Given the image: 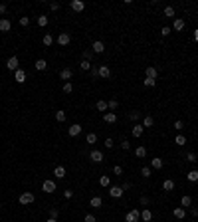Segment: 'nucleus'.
Instances as JSON below:
<instances>
[{"instance_id": "obj_7", "label": "nucleus", "mask_w": 198, "mask_h": 222, "mask_svg": "<svg viewBox=\"0 0 198 222\" xmlns=\"http://www.w3.org/2000/svg\"><path fill=\"white\" fill-rule=\"evenodd\" d=\"M79 133H81V125H79V123H73V125L67 129V135H69V137H77Z\"/></svg>"}, {"instance_id": "obj_54", "label": "nucleus", "mask_w": 198, "mask_h": 222, "mask_svg": "<svg viewBox=\"0 0 198 222\" xmlns=\"http://www.w3.org/2000/svg\"><path fill=\"white\" fill-rule=\"evenodd\" d=\"M103 145H105L107 149H111V147H113V139H105V143H103Z\"/></svg>"}, {"instance_id": "obj_28", "label": "nucleus", "mask_w": 198, "mask_h": 222, "mask_svg": "<svg viewBox=\"0 0 198 222\" xmlns=\"http://www.w3.org/2000/svg\"><path fill=\"white\" fill-rule=\"evenodd\" d=\"M135 155L139 159H143V157H147V147H137L135 149Z\"/></svg>"}, {"instance_id": "obj_24", "label": "nucleus", "mask_w": 198, "mask_h": 222, "mask_svg": "<svg viewBox=\"0 0 198 222\" xmlns=\"http://www.w3.org/2000/svg\"><path fill=\"white\" fill-rule=\"evenodd\" d=\"M143 131H145V127H143V125H135V127H133V137H141V135H143Z\"/></svg>"}, {"instance_id": "obj_12", "label": "nucleus", "mask_w": 198, "mask_h": 222, "mask_svg": "<svg viewBox=\"0 0 198 222\" xmlns=\"http://www.w3.org/2000/svg\"><path fill=\"white\" fill-rule=\"evenodd\" d=\"M145 73H147V78H151V79H157V78H159V69L153 68V66H149Z\"/></svg>"}, {"instance_id": "obj_19", "label": "nucleus", "mask_w": 198, "mask_h": 222, "mask_svg": "<svg viewBox=\"0 0 198 222\" xmlns=\"http://www.w3.org/2000/svg\"><path fill=\"white\" fill-rule=\"evenodd\" d=\"M173 214H174V216H176V218H178V220H182L184 216H186V210H184L182 206H178V208H174V210H173Z\"/></svg>"}, {"instance_id": "obj_49", "label": "nucleus", "mask_w": 198, "mask_h": 222, "mask_svg": "<svg viewBox=\"0 0 198 222\" xmlns=\"http://www.w3.org/2000/svg\"><path fill=\"white\" fill-rule=\"evenodd\" d=\"M113 172H115L117 177H121V175H123V167H119V165H115V167H113Z\"/></svg>"}, {"instance_id": "obj_56", "label": "nucleus", "mask_w": 198, "mask_h": 222, "mask_svg": "<svg viewBox=\"0 0 198 222\" xmlns=\"http://www.w3.org/2000/svg\"><path fill=\"white\" fill-rule=\"evenodd\" d=\"M160 34H163V36H168V34H170V28H167V26H164V28H163V32H160Z\"/></svg>"}, {"instance_id": "obj_8", "label": "nucleus", "mask_w": 198, "mask_h": 222, "mask_svg": "<svg viewBox=\"0 0 198 222\" xmlns=\"http://www.w3.org/2000/svg\"><path fill=\"white\" fill-rule=\"evenodd\" d=\"M42 191H44V192H53V191H56V182H53V181H44V182H42Z\"/></svg>"}, {"instance_id": "obj_37", "label": "nucleus", "mask_w": 198, "mask_h": 222, "mask_svg": "<svg viewBox=\"0 0 198 222\" xmlns=\"http://www.w3.org/2000/svg\"><path fill=\"white\" fill-rule=\"evenodd\" d=\"M117 107H119V103H117V99H111V101H107V109H117Z\"/></svg>"}, {"instance_id": "obj_10", "label": "nucleus", "mask_w": 198, "mask_h": 222, "mask_svg": "<svg viewBox=\"0 0 198 222\" xmlns=\"http://www.w3.org/2000/svg\"><path fill=\"white\" fill-rule=\"evenodd\" d=\"M83 8H85V2H81V0H73V2H71V10H73V12H83Z\"/></svg>"}, {"instance_id": "obj_55", "label": "nucleus", "mask_w": 198, "mask_h": 222, "mask_svg": "<svg viewBox=\"0 0 198 222\" xmlns=\"http://www.w3.org/2000/svg\"><path fill=\"white\" fill-rule=\"evenodd\" d=\"M50 8H52V10H60V2H52Z\"/></svg>"}, {"instance_id": "obj_5", "label": "nucleus", "mask_w": 198, "mask_h": 222, "mask_svg": "<svg viewBox=\"0 0 198 222\" xmlns=\"http://www.w3.org/2000/svg\"><path fill=\"white\" fill-rule=\"evenodd\" d=\"M69 42H71V36H69L67 32H62V34L58 36V44H60V46H67Z\"/></svg>"}, {"instance_id": "obj_9", "label": "nucleus", "mask_w": 198, "mask_h": 222, "mask_svg": "<svg viewBox=\"0 0 198 222\" xmlns=\"http://www.w3.org/2000/svg\"><path fill=\"white\" fill-rule=\"evenodd\" d=\"M91 52H95V54H103L105 52V44L103 42H93V46H91Z\"/></svg>"}, {"instance_id": "obj_35", "label": "nucleus", "mask_w": 198, "mask_h": 222, "mask_svg": "<svg viewBox=\"0 0 198 222\" xmlns=\"http://www.w3.org/2000/svg\"><path fill=\"white\" fill-rule=\"evenodd\" d=\"M42 42H44V46H52V44H53V38H52V34H46Z\"/></svg>"}, {"instance_id": "obj_40", "label": "nucleus", "mask_w": 198, "mask_h": 222, "mask_svg": "<svg viewBox=\"0 0 198 222\" xmlns=\"http://www.w3.org/2000/svg\"><path fill=\"white\" fill-rule=\"evenodd\" d=\"M38 26H48V16H38Z\"/></svg>"}, {"instance_id": "obj_63", "label": "nucleus", "mask_w": 198, "mask_h": 222, "mask_svg": "<svg viewBox=\"0 0 198 222\" xmlns=\"http://www.w3.org/2000/svg\"><path fill=\"white\" fill-rule=\"evenodd\" d=\"M137 222H139V220H137Z\"/></svg>"}, {"instance_id": "obj_36", "label": "nucleus", "mask_w": 198, "mask_h": 222, "mask_svg": "<svg viewBox=\"0 0 198 222\" xmlns=\"http://www.w3.org/2000/svg\"><path fill=\"white\" fill-rule=\"evenodd\" d=\"M79 68H81V69H85V72H89V69H91V62H85V59H81Z\"/></svg>"}, {"instance_id": "obj_23", "label": "nucleus", "mask_w": 198, "mask_h": 222, "mask_svg": "<svg viewBox=\"0 0 198 222\" xmlns=\"http://www.w3.org/2000/svg\"><path fill=\"white\" fill-rule=\"evenodd\" d=\"M48 68V62H46V59H36V69H40V72H44V69Z\"/></svg>"}, {"instance_id": "obj_57", "label": "nucleus", "mask_w": 198, "mask_h": 222, "mask_svg": "<svg viewBox=\"0 0 198 222\" xmlns=\"http://www.w3.org/2000/svg\"><path fill=\"white\" fill-rule=\"evenodd\" d=\"M4 12H6V4L0 2V14H4Z\"/></svg>"}, {"instance_id": "obj_16", "label": "nucleus", "mask_w": 198, "mask_h": 222, "mask_svg": "<svg viewBox=\"0 0 198 222\" xmlns=\"http://www.w3.org/2000/svg\"><path fill=\"white\" fill-rule=\"evenodd\" d=\"M103 121H105V123H115V121H117V113L107 111V113H105V117H103Z\"/></svg>"}, {"instance_id": "obj_33", "label": "nucleus", "mask_w": 198, "mask_h": 222, "mask_svg": "<svg viewBox=\"0 0 198 222\" xmlns=\"http://www.w3.org/2000/svg\"><path fill=\"white\" fill-rule=\"evenodd\" d=\"M66 117H67V113L66 111H56V119H58V121H66Z\"/></svg>"}, {"instance_id": "obj_42", "label": "nucleus", "mask_w": 198, "mask_h": 222, "mask_svg": "<svg viewBox=\"0 0 198 222\" xmlns=\"http://www.w3.org/2000/svg\"><path fill=\"white\" fill-rule=\"evenodd\" d=\"M97 109H99V111H107V101H101V99H99V101H97Z\"/></svg>"}, {"instance_id": "obj_59", "label": "nucleus", "mask_w": 198, "mask_h": 222, "mask_svg": "<svg viewBox=\"0 0 198 222\" xmlns=\"http://www.w3.org/2000/svg\"><path fill=\"white\" fill-rule=\"evenodd\" d=\"M141 204H149V196H141Z\"/></svg>"}, {"instance_id": "obj_45", "label": "nucleus", "mask_w": 198, "mask_h": 222, "mask_svg": "<svg viewBox=\"0 0 198 222\" xmlns=\"http://www.w3.org/2000/svg\"><path fill=\"white\" fill-rule=\"evenodd\" d=\"M139 117H141V113H139V111H129V119H133V121H137Z\"/></svg>"}, {"instance_id": "obj_53", "label": "nucleus", "mask_w": 198, "mask_h": 222, "mask_svg": "<svg viewBox=\"0 0 198 222\" xmlns=\"http://www.w3.org/2000/svg\"><path fill=\"white\" fill-rule=\"evenodd\" d=\"M83 220H85V222H95V216H93V214H85Z\"/></svg>"}, {"instance_id": "obj_31", "label": "nucleus", "mask_w": 198, "mask_h": 222, "mask_svg": "<svg viewBox=\"0 0 198 222\" xmlns=\"http://www.w3.org/2000/svg\"><path fill=\"white\" fill-rule=\"evenodd\" d=\"M99 185H101V187H109V185H111V178L107 177V175H103V177L99 178Z\"/></svg>"}, {"instance_id": "obj_47", "label": "nucleus", "mask_w": 198, "mask_h": 222, "mask_svg": "<svg viewBox=\"0 0 198 222\" xmlns=\"http://www.w3.org/2000/svg\"><path fill=\"white\" fill-rule=\"evenodd\" d=\"M91 56H93L91 50H85V52H83V59H85V62H89V59H91Z\"/></svg>"}, {"instance_id": "obj_48", "label": "nucleus", "mask_w": 198, "mask_h": 222, "mask_svg": "<svg viewBox=\"0 0 198 222\" xmlns=\"http://www.w3.org/2000/svg\"><path fill=\"white\" fill-rule=\"evenodd\" d=\"M186 161H188V163H196L198 159H196V155H194V153H188V155H186Z\"/></svg>"}, {"instance_id": "obj_51", "label": "nucleus", "mask_w": 198, "mask_h": 222, "mask_svg": "<svg viewBox=\"0 0 198 222\" xmlns=\"http://www.w3.org/2000/svg\"><path fill=\"white\" fill-rule=\"evenodd\" d=\"M71 196H73V191L66 188V191H63V198H71Z\"/></svg>"}, {"instance_id": "obj_39", "label": "nucleus", "mask_w": 198, "mask_h": 222, "mask_svg": "<svg viewBox=\"0 0 198 222\" xmlns=\"http://www.w3.org/2000/svg\"><path fill=\"white\" fill-rule=\"evenodd\" d=\"M164 16H167V18H173V16H174V8L167 6V8H164Z\"/></svg>"}, {"instance_id": "obj_60", "label": "nucleus", "mask_w": 198, "mask_h": 222, "mask_svg": "<svg viewBox=\"0 0 198 222\" xmlns=\"http://www.w3.org/2000/svg\"><path fill=\"white\" fill-rule=\"evenodd\" d=\"M192 216H198V208H194V206H192Z\"/></svg>"}, {"instance_id": "obj_18", "label": "nucleus", "mask_w": 198, "mask_h": 222, "mask_svg": "<svg viewBox=\"0 0 198 222\" xmlns=\"http://www.w3.org/2000/svg\"><path fill=\"white\" fill-rule=\"evenodd\" d=\"M109 75H111L109 66H99V78H109Z\"/></svg>"}, {"instance_id": "obj_4", "label": "nucleus", "mask_w": 198, "mask_h": 222, "mask_svg": "<svg viewBox=\"0 0 198 222\" xmlns=\"http://www.w3.org/2000/svg\"><path fill=\"white\" fill-rule=\"evenodd\" d=\"M123 192H125V191H123L121 187H109V196L111 198H121Z\"/></svg>"}, {"instance_id": "obj_20", "label": "nucleus", "mask_w": 198, "mask_h": 222, "mask_svg": "<svg viewBox=\"0 0 198 222\" xmlns=\"http://www.w3.org/2000/svg\"><path fill=\"white\" fill-rule=\"evenodd\" d=\"M53 177H56V178H63V177H66V169H63V167H56V169H53Z\"/></svg>"}, {"instance_id": "obj_14", "label": "nucleus", "mask_w": 198, "mask_h": 222, "mask_svg": "<svg viewBox=\"0 0 198 222\" xmlns=\"http://www.w3.org/2000/svg\"><path fill=\"white\" fill-rule=\"evenodd\" d=\"M141 220H143V222H151V220H153V212H151L149 208L141 210Z\"/></svg>"}, {"instance_id": "obj_30", "label": "nucleus", "mask_w": 198, "mask_h": 222, "mask_svg": "<svg viewBox=\"0 0 198 222\" xmlns=\"http://www.w3.org/2000/svg\"><path fill=\"white\" fill-rule=\"evenodd\" d=\"M174 143L178 145V147H182V145H186V137L184 135H176V139H174Z\"/></svg>"}, {"instance_id": "obj_22", "label": "nucleus", "mask_w": 198, "mask_h": 222, "mask_svg": "<svg viewBox=\"0 0 198 222\" xmlns=\"http://www.w3.org/2000/svg\"><path fill=\"white\" fill-rule=\"evenodd\" d=\"M89 204H91L93 208H101V204H103V200H101V196H93L91 200H89Z\"/></svg>"}, {"instance_id": "obj_34", "label": "nucleus", "mask_w": 198, "mask_h": 222, "mask_svg": "<svg viewBox=\"0 0 198 222\" xmlns=\"http://www.w3.org/2000/svg\"><path fill=\"white\" fill-rule=\"evenodd\" d=\"M85 141H87V145H93L95 141H97V135H95V133H89L87 137H85Z\"/></svg>"}, {"instance_id": "obj_38", "label": "nucleus", "mask_w": 198, "mask_h": 222, "mask_svg": "<svg viewBox=\"0 0 198 222\" xmlns=\"http://www.w3.org/2000/svg\"><path fill=\"white\" fill-rule=\"evenodd\" d=\"M71 91H73L71 82H66V83H63V93H71Z\"/></svg>"}, {"instance_id": "obj_2", "label": "nucleus", "mask_w": 198, "mask_h": 222, "mask_svg": "<svg viewBox=\"0 0 198 222\" xmlns=\"http://www.w3.org/2000/svg\"><path fill=\"white\" fill-rule=\"evenodd\" d=\"M139 218H141V210H137V208L135 210H129V212L125 214V220L127 222H137Z\"/></svg>"}, {"instance_id": "obj_11", "label": "nucleus", "mask_w": 198, "mask_h": 222, "mask_svg": "<svg viewBox=\"0 0 198 222\" xmlns=\"http://www.w3.org/2000/svg\"><path fill=\"white\" fill-rule=\"evenodd\" d=\"M14 79L18 83H24L26 82V72H24V69H16V72H14Z\"/></svg>"}, {"instance_id": "obj_17", "label": "nucleus", "mask_w": 198, "mask_h": 222, "mask_svg": "<svg viewBox=\"0 0 198 222\" xmlns=\"http://www.w3.org/2000/svg\"><path fill=\"white\" fill-rule=\"evenodd\" d=\"M173 30H176V32L184 30V20H182V18H176V20H174V24H173Z\"/></svg>"}, {"instance_id": "obj_46", "label": "nucleus", "mask_w": 198, "mask_h": 222, "mask_svg": "<svg viewBox=\"0 0 198 222\" xmlns=\"http://www.w3.org/2000/svg\"><path fill=\"white\" fill-rule=\"evenodd\" d=\"M28 24H30V18H28V16H22V18H20V26H24V28H26Z\"/></svg>"}, {"instance_id": "obj_27", "label": "nucleus", "mask_w": 198, "mask_h": 222, "mask_svg": "<svg viewBox=\"0 0 198 222\" xmlns=\"http://www.w3.org/2000/svg\"><path fill=\"white\" fill-rule=\"evenodd\" d=\"M186 178H188L190 182H196V181H198V171H190V172H186Z\"/></svg>"}, {"instance_id": "obj_58", "label": "nucleus", "mask_w": 198, "mask_h": 222, "mask_svg": "<svg viewBox=\"0 0 198 222\" xmlns=\"http://www.w3.org/2000/svg\"><path fill=\"white\" fill-rule=\"evenodd\" d=\"M121 188H123V191H129L131 185H129V182H123V187H121Z\"/></svg>"}, {"instance_id": "obj_50", "label": "nucleus", "mask_w": 198, "mask_h": 222, "mask_svg": "<svg viewBox=\"0 0 198 222\" xmlns=\"http://www.w3.org/2000/svg\"><path fill=\"white\" fill-rule=\"evenodd\" d=\"M121 149L123 151H129L131 149V143H129V141H121Z\"/></svg>"}, {"instance_id": "obj_15", "label": "nucleus", "mask_w": 198, "mask_h": 222, "mask_svg": "<svg viewBox=\"0 0 198 222\" xmlns=\"http://www.w3.org/2000/svg\"><path fill=\"white\" fill-rule=\"evenodd\" d=\"M10 28H12L10 20H6V18H2V20H0V32H10Z\"/></svg>"}, {"instance_id": "obj_62", "label": "nucleus", "mask_w": 198, "mask_h": 222, "mask_svg": "<svg viewBox=\"0 0 198 222\" xmlns=\"http://www.w3.org/2000/svg\"><path fill=\"white\" fill-rule=\"evenodd\" d=\"M46 222H58V220H56V218H48Z\"/></svg>"}, {"instance_id": "obj_21", "label": "nucleus", "mask_w": 198, "mask_h": 222, "mask_svg": "<svg viewBox=\"0 0 198 222\" xmlns=\"http://www.w3.org/2000/svg\"><path fill=\"white\" fill-rule=\"evenodd\" d=\"M174 188V181H170V178H167V181L163 182V191H167V192H170Z\"/></svg>"}, {"instance_id": "obj_26", "label": "nucleus", "mask_w": 198, "mask_h": 222, "mask_svg": "<svg viewBox=\"0 0 198 222\" xmlns=\"http://www.w3.org/2000/svg\"><path fill=\"white\" fill-rule=\"evenodd\" d=\"M154 125V119L151 115H145L143 117V127H153Z\"/></svg>"}, {"instance_id": "obj_25", "label": "nucleus", "mask_w": 198, "mask_h": 222, "mask_svg": "<svg viewBox=\"0 0 198 222\" xmlns=\"http://www.w3.org/2000/svg\"><path fill=\"white\" fill-rule=\"evenodd\" d=\"M180 206H182V208L192 206V198L188 196V194H184V196H182V200H180Z\"/></svg>"}, {"instance_id": "obj_13", "label": "nucleus", "mask_w": 198, "mask_h": 222, "mask_svg": "<svg viewBox=\"0 0 198 222\" xmlns=\"http://www.w3.org/2000/svg\"><path fill=\"white\" fill-rule=\"evenodd\" d=\"M71 75H73V72L69 68H63L62 72H60V78L62 79H66V82H69V79H71Z\"/></svg>"}, {"instance_id": "obj_6", "label": "nucleus", "mask_w": 198, "mask_h": 222, "mask_svg": "<svg viewBox=\"0 0 198 222\" xmlns=\"http://www.w3.org/2000/svg\"><path fill=\"white\" fill-rule=\"evenodd\" d=\"M89 159L93 161V163H103V153H101V151H91V153H89Z\"/></svg>"}, {"instance_id": "obj_3", "label": "nucleus", "mask_w": 198, "mask_h": 222, "mask_svg": "<svg viewBox=\"0 0 198 222\" xmlns=\"http://www.w3.org/2000/svg\"><path fill=\"white\" fill-rule=\"evenodd\" d=\"M6 68L8 69H12V72H16V69H20V59H18V56H12L6 62Z\"/></svg>"}, {"instance_id": "obj_32", "label": "nucleus", "mask_w": 198, "mask_h": 222, "mask_svg": "<svg viewBox=\"0 0 198 222\" xmlns=\"http://www.w3.org/2000/svg\"><path fill=\"white\" fill-rule=\"evenodd\" d=\"M154 83H157V79H151V78H145V79H143V85H145V87H153Z\"/></svg>"}, {"instance_id": "obj_29", "label": "nucleus", "mask_w": 198, "mask_h": 222, "mask_svg": "<svg viewBox=\"0 0 198 222\" xmlns=\"http://www.w3.org/2000/svg\"><path fill=\"white\" fill-rule=\"evenodd\" d=\"M151 165H153V169H163V159H159V157H157V159H153L151 161Z\"/></svg>"}, {"instance_id": "obj_61", "label": "nucleus", "mask_w": 198, "mask_h": 222, "mask_svg": "<svg viewBox=\"0 0 198 222\" xmlns=\"http://www.w3.org/2000/svg\"><path fill=\"white\" fill-rule=\"evenodd\" d=\"M194 42H198V30L194 32Z\"/></svg>"}, {"instance_id": "obj_43", "label": "nucleus", "mask_w": 198, "mask_h": 222, "mask_svg": "<svg viewBox=\"0 0 198 222\" xmlns=\"http://www.w3.org/2000/svg\"><path fill=\"white\" fill-rule=\"evenodd\" d=\"M174 129H176V131H180V129H184V123L182 121H180V119H176V121H174V125H173Z\"/></svg>"}, {"instance_id": "obj_1", "label": "nucleus", "mask_w": 198, "mask_h": 222, "mask_svg": "<svg viewBox=\"0 0 198 222\" xmlns=\"http://www.w3.org/2000/svg\"><path fill=\"white\" fill-rule=\"evenodd\" d=\"M18 200H20V204H24V206H26V204H32V202H34V200H36V196H34L32 192H22Z\"/></svg>"}, {"instance_id": "obj_52", "label": "nucleus", "mask_w": 198, "mask_h": 222, "mask_svg": "<svg viewBox=\"0 0 198 222\" xmlns=\"http://www.w3.org/2000/svg\"><path fill=\"white\" fill-rule=\"evenodd\" d=\"M58 208H50V218H58Z\"/></svg>"}, {"instance_id": "obj_41", "label": "nucleus", "mask_w": 198, "mask_h": 222, "mask_svg": "<svg viewBox=\"0 0 198 222\" xmlns=\"http://www.w3.org/2000/svg\"><path fill=\"white\" fill-rule=\"evenodd\" d=\"M89 73H91V78H93V79H95V78H99V68L91 66V69H89Z\"/></svg>"}, {"instance_id": "obj_44", "label": "nucleus", "mask_w": 198, "mask_h": 222, "mask_svg": "<svg viewBox=\"0 0 198 222\" xmlns=\"http://www.w3.org/2000/svg\"><path fill=\"white\" fill-rule=\"evenodd\" d=\"M141 175L145 177V178H149V177H151V169H149V167H143V169H141Z\"/></svg>"}]
</instances>
